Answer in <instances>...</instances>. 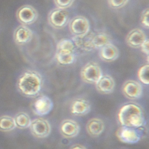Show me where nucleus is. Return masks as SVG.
I'll return each mask as SVG.
<instances>
[{"label":"nucleus","instance_id":"obj_3","mask_svg":"<svg viewBox=\"0 0 149 149\" xmlns=\"http://www.w3.org/2000/svg\"><path fill=\"white\" fill-rule=\"evenodd\" d=\"M75 45L72 40L63 39L59 42L57 45L56 58L62 65L71 64L75 59Z\"/></svg>","mask_w":149,"mask_h":149},{"label":"nucleus","instance_id":"obj_5","mask_svg":"<svg viewBox=\"0 0 149 149\" xmlns=\"http://www.w3.org/2000/svg\"><path fill=\"white\" fill-rule=\"evenodd\" d=\"M70 15L66 9L56 8L49 13L48 20L53 28L61 29L64 28L69 22Z\"/></svg>","mask_w":149,"mask_h":149},{"label":"nucleus","instance_id":"obj_20","mask_svg":"<svg viewBox=\"0 0 149 149\" xmlns=\"http://www.w3.org/2000/svg\"><path fill=\"white\" fill-rule=\"evenodd\" d=\"M92 44L94 49H100L110 42V38L108 35L105 33L94 34L92 38Z\"/></svg>","mask_w":149,"mask_h":149},{"label":"nucleus","instance_id":"obj_15","mask_svg":"<svg viewBox=\"0 0 149 149\" xmlns=\"http://www.w3.org/2000/svg\"><path fill=\"white\" fill-rule=\"evenodd\" d=\"M120 52L117 47L111 42L101 48L99 52L100 58L103 61L112 62L119 58Z\"/></svg>","mask_w":149,"mask_h":149},{"label":"nucleus","instance_id":"obj_8","mask_svg":"<svg viewBox=\"0 0 149 149\" xmlns=\"http://www.w3.org/2000/svg\"><path fill=\"white\" fill-rule=\"evenodd\" d=\"M29 128L31 134L35 137L39 138L47 137L50 134L51 130L49 122L41 118L31 121Z\"/></svg>","mask_w":149,"mask_h":149},{"label":"nucleus","instance_id":"obj_14","mask_svg":"<svg viewBox=\"0 0 149 149\" xmlns=\"http://www.w3.org/2000/svg\"><path fill=\"white\" fill-rule=\"evenodd\" d=\"M97 91L102 94H109L113 93L115 88V81L109 74H103L95 84Z\"/></svg>","mask_w":149,"mask_h":149},{"label":"nucleus","instance_id":"obj_24","mask_svg":"<svg viewBox=\"0 0 149 149\" xmlns=\"http://www.w3.org/2000/svg\"><path fill=\"white\" fill-rule=\"evenodd\" d=\"M129 0H108V5L114 9L121 8L127 5Z\"/></svg>","mask_w":149,"mask_h":149},{"label":"nucleus","instance_id":"obj_12","mask_svg":"<svg viewBox=\"0 0 149 149\" xmlns=\"http://www.w3.org/2000/svg\"><path fill=\"white\" fill-rule=\"evenodd\" d=\"M147 39L146 34L141 29H135L128 33L126 41L129 47L136 49L140 48Z\"/></svg>","mask_w":149,"mask_h":149},{"label":"nucleus","instance_id":"obj_6","mask_svg":"<svg viewBox=\"0 0 149 149\" xmlns=\"http://www.w3.org/2000/svg\"><path fill=\"white\" fill-rule=\"evenodd\" d=\"M69 29L74 36H82L90 32V22L85 17L77 16L69 22Z\"/></svg>","mask_w":149,"mask_h":149},{"label":"nucleus","instance_id":"obj_19","mask_svg":"<svg viewBox=\"0 0 149 149\" xmlns=\"http://www.w3.org/2000/svg\"><path fill=\"white\" fill-rule=\"evenodd\" d=\"M105 128L104 122L99 118H92L87 122L86 130L87 133L92 136H98L102 134Z\"/></svg>","mask_w":149,"mask_h":149},{"label":"nucleus","instance_id":"obj_28","mask_svg":"<svg viewBox=\"0 0 149 149\" xmlns=\"http://www.w3.org/2000/svg\"><path fill=\"white\" fill-rule=\"evenodd\" d=\"M70 149H87L84 146L80 144L73 145Z\"/></svg>","mask_w":149,"mask_h":149},{"label":"nucleus","instance_id":"obj_26","mask_svg":"<svg viewBox=\"0 0 149 149\" xmlns=\"http://www.w3.org/2000/svg\"><path fill=\"white\" fill-rule=\"evenodd\" d=\"M141 22L142 26L146 29L149 28V8L144 9L142 12L141 16Z\"/></svg>","mask_w":149,"mask_h":149},{"label":"nucleus","instance_id":"obj_9","mask_svg":"<svg viewBox=\"0 0 149 149\" xmlns=\"http://www.w3.org/2000/svg\"><path fill=\"white\" fill-rule=\"evenodd\" d=\"M116 136L121 142L128 144L136 143L141 140V135L137 130L124 126L117 130Z\"/></svg>","mask_w":149,"mask_h":149},{"label":"nucleus","instance_id":"obj_7","mask_svg":"<svg viewBox=\"0 0 149 149\" xmlns=\"http://www.w3.org/2000/svg\"><path fill=\"white\" fill-rule=\"evenodd\" d=\"M38 13L35 8L30 5H23L16 12V17L22 25H30L34 23L38 18Z\"/></svg>","mask_w":149,"mask_h":149},{"label":"nucleus","instance_id":"obj_13","mask_svg":"<svg viewBox=\"0 0 149 149\" xmlns=\"http://www.w3.org/2000/svg\"><path fill=\"white\" fill-rule=\"evenodd\" d=\"M80 130L78 123L71 119L64 120L60 126L61 134L67 138H72L77 136Z\"/></svg>","mask_w":149,"mask_h":149},{"label":"nucleus","instance_id":"obj_16","mask_svg":"<svg viewBox=\"0 0 149 149\" xmlns=\"http://www.w3.org/2000/svg\"><path fill=\"white\" fill-rule=\"evenodd\" d=\"M32 36L33 33L31 30L25 25L18 26L14 31V40L18 44L29 42L32 39Z\"/></svg>","mask_w":149,"mask_h":149},{"label":"nucleus","instance_id":"obj_22","mask_svg":"<svg viewBox=\"0 0 149 149\" xmlns=\"http://www.w3.org/2000/svg\"><path fill=\"white\" fill-rule=\"evenodd\" d=\"M16 127L14 118L9 116H3L0 117V130L9 132Z\"/></svg>","mask_w":149,"mask_h":149},{"label":"nucleus","instance_id":"obj_17","mask_svg":"<svg viewBox=\"0 0 149 149\" xmlns=\"http://www.w3.org/2000/svg\"><path fill=\"white\" fill-rule=\"evenodd\" d=\"M91 110V105L85 99H78L74 100L71 106V112L78 116L85 115Z\"/></svg>","mask_w":149,"mask_h":149},{"label":"nucleus","instance_id":"obj_1","mask_svg":"<svg viewBox=\"0 0 149 149\" xmlns=\"http://www.w3.org/2000/svg\"><path fill=\"white\" fill-rule=\"evenodd\" d=\"M121 125L124 127L138 128L144 125L145 116L140 106L134 103H128L122 106L118 114Z\"/></svg>","mask_w":149,"mask_h":149},{"label":"nucleus","instance_id":"obj_4","mask_svg":"<svg viewBox=\"0 0 149 149\" xmlns=\"http://www.w3.org/2000/svg\"><path fill=\"white\" fill-rule=\"evenodd\" d=\"M102 75L103 73L100 66L98 63L93 62L86 64L80 72L82 80L88 84H96Z\"/></svg>","mask_w":149,"mask_h":149},{"label":"nucleus","instance_id":"obj_10","mask_svg":"<svg viewBox=\"0 0 149 149\" xmlns=\"http://www.w3.org/2000/svg\"><path fill=\"white\" fill-rule=\"evenodd\" d=\"M122 91L126 97L130 100H135L141 97L143 89L141 83L134 80H129L123 84Z\"/></svg>","mask_w":149,"mask_h":149},{"label":"nucleus","instance_id":"obj_11","mask_svg":"<svg viewBox=\"0 0 149 149\" xmlns=\"http://www.w3.org/2000/svg\"><path fill=\"white\" fill-rule=\"evenodd\" d=\"M53 107L52 100L46 95H42L36 99L33 103L32 109L36 114L43 116L50 113Z\"/></svg>","mask_w":149,"mask_h":149},{"label":"nucleus","instance_id":"obj_2","mask_svg":"<svg viewBox=\"0 0 149 149\" xmlns=\"http://www.w3.org/2000/svg\"><path fill=\"white\" fill-rule=\"evenodd\" d=\"M42 86V79L40 74L29 71L24 72L18 80V87L24 95L33 96L40 92Z\"/></svg>","mask_w":149,"mask_h":149},{"label":"nucleus","instance_id":"obj_18","mask_svg":"<svg viewBox=\"0 0 149 149\" xmlns=\"http://www.w3.org/2000/svg\"><path fill=\"white\" fill-rule=\"evenodd\" d=\"M93 34H90V32L82 36H73L72 38L73 42L75 46L83 50L90 52L94 49L92 40Z\"/></svg>","mask_w":149,"mask_h":149},{"label":"nucleus","instance_id":"obj_25","mask_svg":"<svg viewBox=\"0 0 149 149\" xmlns=\"http://www.w3.org/2000/svg\"><path fill=\"white\" fill-rule=\"evenodd\" d=\"M75 0H53L57 8H59L66 9L71 7Z\"/></svg>","mask_w":149,"mask_h":149},{"label":"nucleus","instance_id":"obj_21","mask_svg":"<svg viewBox=\"0 0 149 149\" xmlns=\"http://www.w3.org/2000/svg\"><path fill=\"white\" fill-rule=\"evenodd\" d=\"M14 120L17 127L21 129L29 127L31 121L30 116L24 112L17 113L14 118Z\"/></svg>","mask_w":149,"mask_h":149},{"label":"nucleus","instance_id":"obj_27","mask_svg":"<svg viewBox=\"0 0 149 149\" xmlns=\"http://www.w3.org/2000/svg\"><path fill=\"white\" fill-rule=\"evenodd\" d=\"M141 51L143 53L145 54V55L149 56V41L148 39H147L143 43L141 47Z\"/></svg>","mask_w":149,"mask_h":149},{"label":"nucleus","instance_id":"obj_23","mask_svg":"<svg viewBox=\"0 0 149 149\" xmlns=\"http://www.w3.org/2000/svg\"><path fill=\"white\" fill-rule=\"evenodd\" d=\"M139 80L145 85L149 84V65H145L139 69L137 73Z\"/></svg>","mask_w":149,"mask_h":149}]
</instances>
